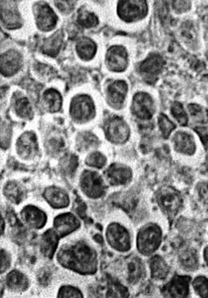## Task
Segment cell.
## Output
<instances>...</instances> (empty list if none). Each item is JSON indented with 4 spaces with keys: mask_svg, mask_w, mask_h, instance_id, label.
Returning a JSON list of instances; mask_svg holds the SVG:
<instances>
[{
    "mask_svg": "<svg viewBox=\"0 0 208 298\" xmlns=\"http://www.w3.org/2000/svg\"><path fill=\"white\" fill-rule=\"evenodd\" d=\"M61 267L82 276L95 274L99 268V254L93 245L85 239L65 242L55 255Z\"/></svg>",
    "mask_w": 208,
    "mask_h": 298,
    "instance_id": "1",
    "label": "cell"
},
{
    "mask_svg": "<svg viewBox=\"0 0 208 298\" xmlns=\"http://www.w3.org/2000/svg\"><path fill=\"white\" fill-rule=\"evenodd\" d=\"M162 238V229L157 224H146L137 233L136 245L138 251L143 256H151L159 249Z\"/></svg>",
    "mask_w": 208,
    "mask_h": 298,
    "instance_id": "2",
    "label": "cell"
},
{
    "mask_svg": "<svg viewBox=\"0 0 208 298\" xmlns=\"http://www.w3.org/2000/svg\"><path fill=\"white\" fill-rule=\"evenodd\" d=\"M79 184L82 195L92 200L99 199L106 195V180L97 171L91 169L82 171Z\"/></svg>",
    "mask_w": 208,
    "mask_h": 298,
    "instance_id": "3",
    "label": "cell"
},
{
    "mask_svg": "<svg viewBox=\"0 0 208 298\" xmlns=\"http://www.w3.org/2000/svg\"><path fill=\"white\" fill-rule=\"evenodd\" d=\"M108 246L119 253H126L132 248V237L128 229L119 222H111L105 229Z\"/></svg>",
    "mask_w": 208,
    "mask_h": 298,
    "instance_id": "4",
    "label": "cell"
},
{
    "mask_svg": "<svg viewBox=\"0 0 208 298\" xmlns=\"http://www.w3.org/2000/svg\"><path fill=\"white\" fill-rule=\"evenodd\" d=\"M156 201L161 210L168 217H174L183 206L180 194L172 187H163L156 194Z\"/></svg>",
    "mask_w": 208,
    "mask_h": 298,
    "instance_id": "5",
    "label": "cell"
},
{
    "mask_svg": "<svg viewBox=\"0 0 208 298\" xmlns=\"http://www.w3.org/2000/svg\"><path fill=\"white\" fill-rule=\"evenodd\" d=\"M148 12L146 0H119L118 14L126 22L144 17Z\"/></svg>",
    "mask_w": 208,
    "mask_h": 298,
    "instance_id": "6",
    "label": "cell"
},
{
    "mask_svg": "<svg viewBox=\"0 0 208 298\" xmlns=\"http://www.w3.org/2000/svg\"><path fill=\"white\" fill-rule=\"evenodd\" d=\"M105 136L112 143H124L130 136V129L128 124L119 117L110 118L105 123Z\"/></svg>",
    "mask_w": 208,
    "mask_h": 298,
    "instance_id": "7",
    "label": "cell"
},
{
    "mask_svg": "<svg viewBox=\"0 0 208 298\" xmlns=\"http://www.w3.org/2000/svg\"><path fill=\"white\" fill-rule=\"evenodd\" d=\"M71 118L75 122H82L92 119L95 115L93 102L87 95H80L72 101L70 109Z\"/></svg>",
    "mask_w": 208,
    "mask_h": 298,
    "instance_id": "8",
    "label": "cell"
},
{
    "mask_svg": "<svg viewBox=\"0 0 208 298\" xmlns=\"http://www.w3.org/2000/svg\"><path fill=\"white\" fill-rule=\"evenodd\" d=\"M81 221L71 212L57 215L53 221V229L59 238H66L80 229Z\"/></svg>",
    "mask_w": 208,
    "mask_h": 298,
    "instance_id": "9",
    "label": "cell"
},
{
    "mask_svg": "<svg viewBox=\"0 0 208 298\" xmlns=\"http://www.w3.org/2000/svg\"><path fill=\"white\" fill-rule=\"evenodd\" d=\"M191 278L188 276L176 275L171 279L170 282L161 289L162 296L166 297L184 298L190 293L189 283Z\"/></svg>",
    "mask_w": 208,
    "mask_h": 298,
    "instance_id": "10",
    "label": "cell"
},
{
    "mask_svg": "<svg viewBox=\"0 0 208 298\" xmlns=\"http://www.w3.org/2000/svg\"><path fill=\"white\" fill-rule=\"evenodd\" d=\"M104 178L111 185H126L132 179L131 168L121 163H113L104 171Z\"/></svg>",
    "mask_w": 208,
    "mask_h": 298,
    "instance_id": "11",
    "label": "cell"
},
{
    "mask_svg": "<svg viewBox=\"0 0 208 298\" xmlns=\"http://www.w3.org/2000/svg\"><path fill=\"white\" fill-rule=\"evenodd\" d=\"M21 219L26 226L33 229H43L48 223V215L42 209L34 205L24 206L20 212Z\"/></svg>",
    "mask_w": 208,
    "mask_h": 298,
    "instance_id": "12",
    "label": "cell"
},
{
    "mask_svg": "<svg viewBox=\"0 0 208 298\" xmlns=\"http://www.w3.org/2000/svg\"><path fill=\"white\" fill-rule=\"evenodd\" d=\"M16 152L24 161H31L38 155V145L36 135L32 132H26L18 138Z\"/></svg>",
    "mask_w": 208,
    "mask_h": 298,
    "instance_id": "13",
    "label": "cell"
},
{
    "mask_svg": "<svg viewBox=\"0 0 208 298\" xmlns=\"http://www.w3.org/2000/svg\"><path fill=\"white\" fill-rule=\"evenodd\" d=\"M42 195L44 200L53 209H65L69 206L71 202L68 192L57 185L48 186L44 189Z\"/></svg>",
    "mask_w": 208,
    "mask_h": 298,
    "instance_id": "14",
    "label": "cell"
},
{
    "mask_svg": "<svg viewBox=\"0 0 208 298\" xmlns=\"http://www.w3.org/2000/svg\"><path fill=\"white\" fill-rule=\"evenodd\" d=\"M153 101L150 95L139 93L134 97L132 111L134 115L142 120H150L153 115Z\"/></svg>",
    "mask_w": 208,
    "mask_h": 298,
    "instance_id": "15",
    "label": "cell"
},
{
    "mask_svg": "<svg viewBox=\"0 0 208 298\" xmlns=\"http://www.w3.org/2000/svg\"><path fill=\"white\" fill-rule=\"evenodd\" d=\"M146 269L143 262L138 257H131L125 262V276L130 285H136L143 279Z\"/></svg>",
    "mask_w": 208,
    "mask_h": 298,
    "instance_id": "16",
    "label": "cell"
},
{
    "mask_svg": "<svg viewBox=\"0 0 208 298\" xmlns=\"http://www.w3.org/2000/svg\"><path fill=\"white\" fill-rule=\"evenodd\" d=\"M61 238H59L55 229H48L43 233L39 241V249L41 253L48 259H52L55 257L58 249V242Z\"/></svg>",
    "mask_w": 208,
    "mask_h": 298,
    "instance_id": "17",
    "label": "cell"
},
{
    "mask_svg": "<svg viewBox=\"0 0 208 298\" xmlns=\"http://www.w3.org/2000/svg\"><path fill=\"white\" fill-rule=\"evenodd\" d=\"M57 16L53 10L47 4H38L36 8V23L39 29L50 31L55 27Z\"/></svg>",
    "mask_w": 208,
    "mask_h": 298,
    "instance_id": "18",
    "label": "cell"
},
{
    "mask_svg": "<svg viewBox=\"0 0 208 298\" xmlns=\"http://www.w3.org/2000/svg\"><path fill=\"white\" fill-rule=\"evenodd\" d=\"M7 288L11 292L23 293L30 287V281L28 276L18 269H12L5 278Z\"/></svg>",
    "mask_w": 208,
    "mask_h": 298,
    "instance_id": "19",
    "label": "cell"
},
{
    "mask_svg": "<svg viewBox=\"0 0 208 298\" xmlns=\"http://www.w3.org/2000/svg\"><path fill=\"white\" fill-rule=\"evenodd\" d=\"M107 62L112 71H123L128 64V55L124 48L116 46L110 49L107 55Z\"/></svg>",
    "mask_w": 208,
    "mask_h": 298,
    "instance_id": "20",
    "label": "cell"
},
{
    "mask_svg": "<svg viewBox=\"0 0 208 298\" xmlns=\"http://www.w3.org/2000/svg\"><path fill=\"white\" fill-rule=\"evenodd\" d=\"M175 151L183 155H192L196 152V143L193 137L185 132H178L173 138Z\"/></svg>",
    "mask_w": 208,
    "mask_h": 298,
    "instance_id": "21",
    "label": "cell"
},
{
    "mask_svg": "<svg viewBox=\"0 0 208 298\" xmlns=\"http://www.w3.org/2000/svg\"><path fill=\"white\" fill-rule=\"evenodd\" d=\"M151 276L155 281H163L168 278L170 268L164 259L159 255L152 257L149 260Z\"/></svg>",
    "mask_w": 208,
    "mask_h": 298,
    "instance_id": "22",
    "label": "cell"
},
{
    "mask_svg": "<svg viewBox=\"0 0 208 298\" xmlns=\"http://www.w3.org/2000/svg\"><path fill=\"white\" fill-rule=\"evenodd\" d=\"M21 57L15 51H8L1 58V71L8 76L17 72L21 66Z\"/></svg>",
    "mask_w": 208,
    "mask_h": 298,
    "instance_id": "23",
    "label": "cell"
},
{
    "mask_svg": "<svg viewBox=\"0 0 208 298\" xmlns=\"http://www.w3.org/2000/svg\"><path fill=\"white\" fill-rule=\"evenodd\" d=\"M128 87L123 81H117L108 87V99L114 105L120 107L124 101Z\"/></svg>",
    "mask_w": 208,
    "mask_h": 298,
    "instance_id": "24",
    "label": "cell"
},
{
    "mask_svg": "<svg viewBox=\"0 0 208 298\" xmlns=\"http://www.w3.org/2000/svg\"><path fill=\"white\" fill-rule=\"evenodd\" d=\"M163 62L164 61L159 55H151L141 64L140 71L148 76H155L160 72L163 67Z\"/></svg>",
    "mask_w": 208,
    "mask_h": 298,
    "instance_id": "25",
    "label": "cell"
},
{
    "mask_svg": "<svg viewBox=\"0 0 208 298\" xmlns=\"http://www.w3.org/2000/svg\"><path fill=\"white\" fill-rule=\"evenodd\" d=\"M3 192L4 196L13 203H19L24 197V191L21 185H18L15 181L7 182L3 189Z\"/></svg>",
    "mask_w": 208,
    "mask_h": 298,
    "instance_id": "26",
    "label": "cell"
},
{
    "mask_svg": "<svg viewBox=\"0 0 208 298\" xmlns=\"http://www.w3.org/2000/svg\"><path fill=\"white\" fill-rule=\"evenodd\" d=\"M76 50L80 58L88 60L95 55L96 46L90 38H84L77 44Z\"/></svg>",
    "mask_w": 208,
    "mask_h": 298,
    "instance_id": "27",
    "label": "cell"
},
{
    "mask_svg": "<svg viewBox=\"0 0 208 298\" xmlns=\"http://www.w3.org/2000/svg\"><path fill=\"white\" fill-rule=\"evenodd\" d=\"M78 158L73 154H68L63 157L60 161L61 172L66 176L71 177L75 175L78 168Z\"/></svg>",
    "mask_w": 208,
    "mask_h": 298,
    "instance_id": "28",
    "label": "cell"
},
{
    "mask_svg": "<svg viewBox=\"0 0 208 298\" xmlns=\"http://www.w3.org/2000/svg\"><path fill=\"white\" fill-rule=\"evenodd\" d=\"M1 15H2V20L8 28H17L20 27V16L15 9L4 7V9L2 8Z\"/></svg>",
    "mask_w": 208,
    "mask_h": 298,
    "instance_id": "29",
    "label": "cell"
},
{
    "mask_svg": "<svg viewBox=\"0 0 208 298\" xmlns=\"http://www.w3.org/2000/svg\"><path fill=\"white\" fill-rule=\"evenodd\" d=\"M180 264L186 270H195L197 269L199 262L196 251L188 249L180 256Z\"/></svg>",
    "mask_w": 208,
    "mask_h": 298,
    "instance_id": "30",
    "label": "cell"
},
{
    "mask_svg": "<svg viewBox=\"0 0 208 298\" xmlns=\"http://www.w3.org/2000/svg\"><path fill=\"white\" fill-rule=\"evenodd\" d=\"M77 144H78V149L79 151H88L91 148L97 146L99 144V140L93 134L85 132L79 135L77 140Z\"/></svg>",
    "mask_w": 208,
    "mask_h": 298,
    "instance_id": "31",
    "label": "cell"
},
{
    "mask_svg": "<svg viewBox=\"0 0 208 298\" xmlns=\"http://www.w3.org/2000/svg\"><path fill=\"white\" fill-rule=\"evenodd\" d=\"M44 98L48 102V108L51 112H56L59 111L62 104V98H61L59 93L57 92L55 90L50 89L44 93Z\"/></svg>",
    "mask_w": 208,
    "mask_h": 298,
    "instance_id": "32",
    "label": "cell"
},
{
    "mask_svg": "<svg viewBox=\"0 0 208 298\" xmlns=\"http://www.w3.org/2000/svg\"><path fill=\"white\" fill-rule=\"evenodd\" d=\"M85 164L89 167L101 169L106 165L107 158L103 154L95 151L87 156Z\"/></svg>",
    "mask_w": 208,
    "mask_h": 298,
    "instance_id": "33",
    "label": "cell"
},
{
    "mask_svg": "<svg viewBox=\"0 0 208 298\" xmlns=\"http://www.w3.org/2000/svg\"><path fill=\"white\" fill-rule=\"evenodd\" d=\"M61 44H62V37L61 35L56 34L49 38L48 42L44 44L43 51L47 55L55 56L60 49Z\"/></svg>",
    "mask_w": 208,
    "mask_h": 298,
    "instance_id": "34",
    "label": "cell"
},
{
    "mask_svg": "<svg viewBox=\"0 0 208 298\" xmlns=\"http://www.w3.org/2000/svg\"><path fill=\"white\" fill-rule=\"evenodd\" d=\"M57 297H84V293L78 287L71 285H64L61 286L58 290Z\"/></svg>",
    "mask_w": 208,
    "mask_h": 298,
    "instance_id": "35",
    "label": "cell"
},
{
    "mask_svg": "<svg viewBox=\"0 0 208 298\" xmlns=\"http://www.w3.org/2000/svg\"><path fill=\"white\" fill-rule=\"evenodd\" d=\"M78 23L84 28H92L98 24L99 20L93 13L88 11H79Z\"/></svg>",
    "mask_w": 208,
    "mask_h": 298,
    "instance_id": "36",
    "label": "cell"
},
{
    "mask_svg": "<svg viewBox=\"0 0 208 298\" xmlns=\"http://www.w3.org/2000/svg\"><path fill=\"white\" fill-rule=\"evenodd\" d=\"M15 112L21 118H31L32 117V111L29 101L27 98H21L17 100L15 103Z\"/></svg>",
    "mask_w": 208,
    "mask_h": 298,
    "instance_id": "37",
    "label": "cell"
},
{
    "mask_svg": "<svg viewBox=\"0 0 208 298\" xmlns=\"http://www.w3.org/2000/svg\"><path fill=\"white\" fill-rule=\"evenodd\" d=\"M194 289L201 297H208V279L204 276H199L194 280Z\"/></svg>",
    "mask_w": 208,
    "mask_h": 298,
    "instance_id": "38",
    "label": "cell"
},
{
    "mask_svg": "<svg viewBox=\"0 0 208 298\" xmlns=\"http://www.w3.org/2000/svg\"><path fill=\"white\" fill-rule=\"evenodd\" d=\"M172 115L181 125H186L188 122V115L183 109V105L179 102H175L172 107Z\"/></svg>",
    "mask_w": 208,
    "mask_h": 298,
    "instance_id": "39",
    "label": "cell"
},
{
    "mask_svg": "<svg viewBox=\"0 0 208 298\" xmlns=\"http://www.w3.org/2000/svg\"><path fill=\"white\" fill-rule=\"evenodd\" d=\"M159 125L162 131V136L164 138H168L172 133V131L175 129V125L169 120V118L165 115H160L159 117Z\"/></svg>",
    "mask_w": 208,
    "mask_h": 298,
    "instance_id": "40",
    "label": "cell"
},
{
    "mask_svg": "<svg viewBox=\"0 0 208 298\" xmlns=\"http://www.w3.org/2000/svg\"><path fill=\"white\" fill-rule=\"evenodd\" d=\"M1 274L5 273L11 266V255L7 249H1Z\"/></svg>",
    "mask_w": 208,
    "mask_h": 298,
    "instance_id": "41",
    "label": "cell"
},
{
    "mask_svg": "<svg viewBox=\"0 0 208 298\" xmlns=\"http://www.w3.org/2000/svg\"><path fill=\"white\" fill-rule=\"evenodd\" d=\"M55 5L64 13L71 12L75 7V0H55Z\"/></svg>",
    "mask_w": 208,
    "mask_h": 298,
    "instance_id": "42",
    "label": "cell"
},
{
    "mask_svg": "<svg viewBox=\"0 0 208 298\" xmlns=\"http://www.w3.org/2000/svg\"><path fill=\"white\" fill-rule=\"evenodd\" d=\"M198 194L201 200L203 201V203L208 205V183L207 182H200L197 185Z\"/></svg>",
    "mask_w": 208,
    "mask_h": 298,
    "instance_id": "43",
    "label": "cell"
},
{
    "mask_svg": "<svg viewBox=\"0 0 208 298\" xmlns=\"http://www.w3.org/2000/svg\"><path fill=\"white\" fill-rule=\"evenodd\" d=\"M188 110L190 111L192 116L196 117V118L198 117L203 118V110L199 105H196V104H191V105H188Z\"/></svg>",
    "mask_w": 208,
    "mask_h": 298,
    "instance_id": "44",
    "label": "cell"
},
{
    "mask_svg": "<svg viewBox=\"0 0 208 298\" xmlns=\"http://www.w3.org/2000/svg\"><path fill=\"white\" fill-rule=\"evenodd\" d=\"M195 131L197 132L198 135L200 137L201 140L203 142V145L205 146H207L208 142V133L206 128L204 127H196L195 128Z\"/></svg>",
    "mask_w": 208,
    "mask_h": 298,
    "instance_id": "45",
    "label": "cell"
},
{
    "mask_svg": "<svg viewBox=\"0 0 208 298\" xmlns=\"http://www.w3.org/2000/svg\"><path fill=\"white\" fill-rule=\"evenodd\" d=\"M4 227H5V223H4V218H3V216L1 215V235L2 236L4 233Z\"/></svg>",
    "mask_w": 208,
    "mask_h": 298,
    "instance_id": "46",
    "label": "cell"
},
{
    "mask_svg": "<svg viewBox=\"0 0 208 298\" xmlns=\"http://www.w3.org/2000/svg\"><path fill=\"white\" fill-rule=\"evenodd\" d=\"M204 260L206 262V265L208 266V246L204 250Z\"/></svg>",
    "mask_w": 208,
    "mask_h": 298,
    "instance_id": "47",
    "label": "cell"
},
{
    "mask_svg": "<svg viewBox=\"0 0 208 298\" xmlns=\"http://www.w3.org/2000/svg\"><path fill=\"white\" fill-rule=\"evenodd\" d=\"M206 171H207V173H208V161H207V162H206Z\"/></svg>",
    "mask_w": 208,
    "mask_h": 298,
    "instance_id": "48",
    "label": "cell"
},
{
    "mask_svg": "<svg viewBox=\"0 0 208 298\" xmlns=\"http://www.w3.org/2000/svg\"><path fill=\"white\" fill-rule=\"evenodd\" d=\"M96 1H100V0H96Z\"/></svg>",
    "mask_w": 208,
    "mask_h": 298,
    "instance_id": "49",
    "label": "cell"
}]
</instances>
